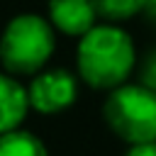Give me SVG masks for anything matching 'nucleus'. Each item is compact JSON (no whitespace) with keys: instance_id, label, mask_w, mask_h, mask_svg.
<instances>
[{"instance_id":"f257e3e1","label":"nucleus","mask_w":156,"mask_h":156,"mask_svg":"<svg viewBox=\"0 0 156 156\" xmlns=\"http://www.w3.org/2000/svg\"><path fill=\"white\" fill-rule=\"evenodd\" d=\"M136 66V49L122 27L115 22L95 24L78 37L76 68L78 78L95 90H112L132 76Z\"/></svg>"},{"instance_id":"f03ea898","label":"nucleus","mask_w":156,"mask_h":156,"mask_svg":"<svg viewBox=\"0 0 156 156\" xmlns=\"http://www.w3.org/2000/svg\"><path fill=\"white\" fill-rule=\"evenodd\" d=\"M56 49V29L46 17L17 15L0 34V63L12 76L39 73Z\"/></svg>"},{"instance_id":"7ed1b4c3","label":"nucleus","mask_w":156,"mask_h":156,"mask_svg":"<svg viewBox=\"0 0 156 156\" xmlns=\"http://www.w3.org/2000/svg\"><path fill=\"white\" fill-rule=\"evenodd\" d=\"M102 117L110 132L129 146L156 141V90L144 83H122L107 90Z\"/></svg>"},{"instance_id":"20e7f679","label":"nucleus","mask_w":156,"mask_h":156,"mask_svg":"<svg viewBox=\"0 0 156 156\" xmlns=\"http://www.w3.org/2000/svg\"><path fill=\"white\" fill-rule=\"evenodd\" d=\"M29 107L39 115H58L78 98V78L66 68H41L27 85Z\"/></svg>"},{"instance_id":"39448f33","label":"nucleus","mask_w":156,"mask_h":156,"mask_svg":"<svg viewBox=\"0 0 156 156\" xmlns=\"http://www.w3.org/2000/svg\"><path fill=\"white\" fill-rule=\"evenodd\" d=\"M46 20L66 37H83L98 24V12L93 0H49Z\"/></svg>"},{"instance_id":"423d86ee","label":"nucleus","mask_w":156,"mask_h":156,"mask_svg":"<svg viewBox=\"0 0 156 156\" xmlns=\"http://www.w3.org/2000/svg\"><path fill=\"white\" fill-rule=\"evenodd\" d=\"M29 112V98L27 88L12 76L0 73V134L17 129Z\"/></svg>"},{"instance_id":"0eeeda50","label":"nucleus","mask_w":156,"mask_h":156,"mask_svg":"<svg viewBox=\"0 0 156 156\" xmlns=\"http://www.w3.org/2000/svg\"><path fill=\"white\" fill-rule=\"evenodd\" d=\"M0 156H49V151L37 134L17 127L0 134Z\"/></svg>"},{"instance_id":"6e6552de","label":"nucleus","mask_w":156,"mask_h":156,"mask_svg":"<svg viewBox=\"0 0 156 156\" xmlns=\"http://www.w3.org/2000/svg\"><path fill=\"white\" fill-rule=\"evenodd\" d=\"M98 17L107 22H124L144 12V0H93Z\"/></svg>"},{"instance_id":"1a4fd4ad","label":"nucleus","mask_w":156,"mask_h":156,"mask_svg":"<svg viewBox=\"0 0 156 156\" xmlns=\"http://www.w3.org/2000/svg\"><path fill=\"white\" fill-rule=\"evenodd\" d=\"M141 83L149 85L151 90H156V49L149 51V56L141 63Z\"/></svg>"},{"instance_id":"9d476101","label":"nucleus","mask_w":156,"mask_h":156,"mask_svg":"<svg viewBox=\"0 0 156 156\" xmlns=\"http://www.w3.org/2000/svg\"><path fill=\"white\" fill-rule=\"evenodd\" d=\"M124 156H156V141H146V144H132L129 151Z\"/></svg>"},{"instance_id":"9b49d317","label":"nucleus","mask_w":156,"mask_h":156,"mask_svg":"<svg viewBox=\"0 0 156 156\" xmlns=\"http://www.w3.org/2000/svg\"><path fill=\"white\" fill-rule=\"evenodd\" d=\"M141 15H146V20L156 24V0H144V12Z\"/></svg>"}]
</instances>
